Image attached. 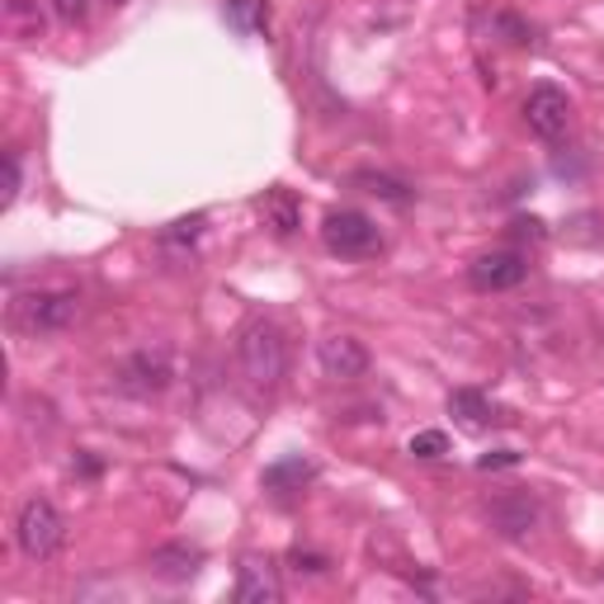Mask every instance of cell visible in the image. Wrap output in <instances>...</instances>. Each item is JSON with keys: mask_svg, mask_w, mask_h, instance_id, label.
Returning a JSON list of instances; mask_svg holds the SVG:
<instances>
[{"mask_svg": "<svg viewBox=\"0 0 604 604\" xmlns=\"http://www.w3.org/2000/svg\"><path fill=\"white\" fill-rule=\"evenodd\" d=\"M236 363H242V378L256 392H275L283 383V373H289V345H283V331L275 322H246L236 331Z\"/></svg>", "mask_w": 604, "mask_h": 604, "instance_id": "obj_1", "label": "cell"}, {"mask_svg": "<svg viewBox=\"0 0 604 604\" xmlns=\"http://www.w3.org/2000/svg\"><path fill=\"white\" fill-rule=\"evenodd\" d=\"M81 316V293L76 289H34L10 302V326L24 336H57Z\"/></svg>", "mask_w": 604, "mask_h": 604, "instance_id": "obj_2", "label": "cell"}, {"mask_svg": "<svg viewBox=\"0 0 604 604\" xmlns=\"http://www.w3.org/2000/svg\"><path fill=\"white\" fill-rule=\"evenodd\" d=\"M14 544H20L29 562H53L61 544H67V519H61L53 501L29 496L20 505V515H14Z\"/></svg>", "mask_w": 604, "mask_h": 604, "instance_id": "obj_3", "label": "cell"}, {"mask_svg": "<svg viewBox=\"0 0 604 604\" xmlns=\"http://www.w3.org/2000/svg\"><path fill=\"white\" fill-rule=\"evenodd\" d=\"M322 242L331 256H340V260H363V256H373L378 246H383V236H378L373 227V217H363L355 209H340V213H326L322 222Z\"/></svg>", "mask_w": 604, "mask_h": 604, "instance_id": "obj_4", "label": "cell"}, {"mask_svg": "<svg viewBox=\"0 0 604 604\" xmlns=\"http://www.w3.org/2000/svg\"><path fill=\"white\" fill-rule=\"evenodd\" d=\"M175 383V355L170 345H147L119 369V388L133 392V396H156Z\"/></svg>", "mask_w": 604, "mask_h": 604, "instance_id": "obj_5", "label": "cell"}, {"mask_svg": "<svg viewBox=\"0 0 604 604\" xmlns=\"http://www.w3.org/2000/svg\"><path fill=\"white\" fill-rule=\"evenodd\" d=\"M544 519V505H538L534 491H501L496 501H486V524L501 538H529Z\"/></svg>", "mask_w": 604, "mask_h": 604, "instance_id": "obj_6", "label": "cell"}, {"mask_svg": "<svg viewBox=\"0 0 604 604\" xmlns=\"http://www.w3.org/2000/svg\"><path fill=\"white\" fill-rule=\"evenodd\" d=\"M529 279V260L519 250H486L468 265V283L477 293H511Z\"/></svg>", "mask_w": 604, "mask_h": 604, "instance_id": "obj_7", "label": "cell"}, {"mask_svg": "<svg viewBox=\"0 0 604 604\" xmlns=\"http://www.w3.org/2000/svg\"><path fill=\"white\" fill-rule=\"evenodd\" d=\"M316 363H322L326 378H336V383H355V378L369 373V349H363L359 336H345V331H336V336H322L316 340Z\"/></svg>", "mask_w": 604, "mask_h": 604, "instance_id": "obj_8", "label": "cell"}, {"mask_svg": "<svg viewBox=\"0 0 604 604\" xmlns=\"http://www.w3.org/2000/svg\"><path fill=\"white\" fill-rule=\"evenodd\" d=\"M524 123H529L534 137L558 142L571 128V100L558 86H534L529 100H524Z\"/></svg>", "mask_w": 604, "mask_h": 604, "instance_id": "obj_9", "label": "cell"}, {"mask_svg": "<svg viewBox=\"0 0 604 604\" xmlns=\"http://www.w3.org/2000/svg\"><path fill=\"white\" fill-rule=\"evenodd\" d=\"M236 600L242 604H279L283 585H279V567L265 552H246L236 567Z\"/></svg>", "mask_w": 604, "mask_h": 604, "instance_id": "obj_10", "label": "cell"}, {"mask_svg": "<svg viewBox=\"0 0 604 604\" xmlns=\"http://www.w3.org/2000/svg\"><path fill=\"white\" fill-rule=\"evenodd\" d=\"M147 567H152V577H161V581H194L203 567V548L199 544H161V548H152Z\"/></svg>", "mask_w": 604, "mask_h": 604, "instance_id": "obj_11", "label": "cell"}, {"mask_svg": "<svg viewBox=\"0 0 604 604\" xmlns=\"http://www.w3.org/2000/svg\"><path fill=\"white\" fill-rule=\"evenodd\" d=\"M260 213H265V227L275 236H293L302 227V209H298V199L289 194V189H269V194L260 199Z\"/></svg>", "mask_w": 604, "mask_h": 604, "instance_id": "obj_12", "label": "cell"}, {"mask_svg": "<svg viewBox=\"0 0 604 604\" xmlns=\"http://www.w3.org/2000/svg\"><path fill=\"white\" fill-rule=\"evenodd\" d=\"M449 416L463 425V430H486V425H491V406H486L482 392L458 388V392H449Z\"/></svg>", "mask_w": 604, "mask_h": 604, "instance_id": "obj_13", "label": "cell"}, {"mask_svg": "<svg viewBox=\"0 0 604 604\" xmlns=\"http://www.w3.org/2000/svg\"><path fill=\"white\" fill-rule=\"evenodd\" d=\"M312 482V463L307 458H283V463L265 468V486L275 491V496H293V491H302Z\"/></svg>", "mask_w": 604, "mask_h": 604, "instance_id": "obj_14", "label": "cell"}, {"mask_svg": "<svg viewBox=\"0 0 604 604\" xmlns=\"http://www.w3.org/2000/svg\"><path fill=\"white\" fill-rule=\"evenodd\" d=\"M5 24H10V34L24 38V43L43 38V10H38V0H10V5H5Z\"/></svg>", "mask_w": 604, "mask_h": 604, "instance_id": "obj_15", "label": "cell"}, {"mask_svg": "<svg viewBox=\"0 0 604 604\" xmlns=\"http://www.w3.org/2000/svg\"><path fill=\"white\" fill-rule=\"evenodd\" d=\"M349 184H359L363 194L388 199V203H406V199H411V189H406L402 180H392V175H378V170H355V175H349Z\"/></svg>", "mask_w": 604, "mask_h": 604, "instance_id": "obj_16", "label": "cell"}, {"mask_svg": "<svg viewBox=\"0 0 604 604\" xmlns=\"http://www.w3.org/2000/svg\"><path fill=\"white\" fill-rule=\"evenodd\" d=\"M406 454L425 458V463H430V458H444V454H449V435H444V430H421V435H411Z\"/></svg>", "mask_w": 604, "mask_h": 604, "instance_id": "obj_17", "label": "cell"}, {"mask_svg": "<svg viewBox=\"0 0 604 604\" xmlns=\"http://www.w3.org/2000/svg\"><path fill=\"white\" fill-rule=\"evenodd\" d=\"M491 29H496V34H505V43H529V24L515 20V14H496V20H491Z\"/></svg>", "mask_w": 604, "mask_h": 604, "instance_id": "obj_18", "label": "cell"}, {"mask_svg": "<svg viewBox=\"0 0 604 604\" xmlns=\"http://www.w3.org/2000/svg\"><path fill=\"white\" fill-rule=\"evenodd\" d=\"M289 562H293V571H302V577H326V558H322V552H289Z\"/></svg>", "mask_w": 604, "mask_h": 604, "instance_id": "obj_19", "label": "cell"}, {"mask_svg": "<svg viewBox=\"0 0 604 604\" xmlns=\"http://www.w3.org/2000/svg\"><path fill=\"white\" fill-rule=\"evenodd\" d=\"M53 14L61 24H81L90 14V0H53Z\"/></svg>", "mask_w": 604, "mask_h": 604, "instance_id": "obj_20", "label": "cell"}, {"mask_svg": "<svg viewBox=\"0 0 604 604\" xmlns=\"http://www.w3.org/2000/svg\"><path fill=\"white\" fill-rule=\"evenodd\" d=\"M20 184H24V175H20V152H5V203L20 199Z\"/></svg>", "mask_w": 604, "mask_h": 604, "instance_id": "obj_21", "label": "cell"}, {"mask_svg": "<svg viewBox=\"0 0 604 604\" xmlns=\"http://www.w3.org/2000/svg\"><path fill=\"white\" fill-rule=\"evenodd\" d=\"M232 20L242 29H256L260 24V0H232Z\"/></svg>", "mask_w": 604, "mask_h": 604, "instance_id": "obj_22", "label": "cell"}, {"mask_svg": "<svg viewBox=\"0 0 604 604\" xmlns=\"http://www.w3.org/2000/svg\"><path fill=\"white\" fill-rule=\"evenodd\" d=\"M515 463H519L515 449H496V454H482V458H477V468H482V472H491V468H515Z\"/></svg>", "mask_w": 604, "mask_h": 604, "instance_id": "obj_23", "label": "cell"}, {"mask_svg": "<svg viewBox=\"0 0 604 604\" xmlns=\"http://www.w3.org/2000/svg\"><path fill=\"white\" fill-rule=\"evenodd\" d=\"M199 227H203V217H180V222L170 227V242H194Z\"/></svg>", "mask_w": 604, "mask_h": 604, "instance_id": "obj_24", "label": "cell"}, {"mask_svg": "<svg viewBox=\"0 0 604 604\" xmlns=\"http://www.w3.org/2000/svg\"><path fill=\"white\" fill-rule=\"evenodd\" d=\"M114 5H119V0H114Z\"/></svg>", "mask_w": 604, "mask_h": 604, "instance_id": "obj_25", "label": "cell"}]
</instances>
